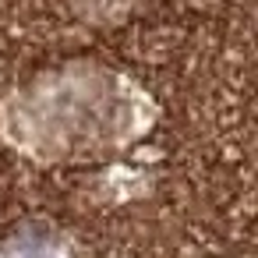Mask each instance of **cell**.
<instances>
[{
	"label": "cell",
	"instance_id": "1",
	"mask_svg": "<svg viewBox=\"0 0 258 258\" xmlns=\"http://www.w3.org/2000/svg\"><path fill=\"white\" fill-rule=\"evenodd\" d=\"M159 120L152 96L103 64H64L0 99V138L32 163L110 159Z\"/></svg>",
	"mask_w": 258,
	"mask_h": 258
},
{
	"label": "cell",
	"instance_id": "2",
	"mask_svg": "<svg viewBox=\"0 0 258 258\" xmlns=\"http://www.w3.org/2000/svg\"><path fill=\"white\" fill-rule=\"evenodd\" d=\"M0 258H75V251L64 237L39 226H25L0 240Z\"/></svg>",
	"mask_w": 258,
	"mask_h": 258
}]
</instances>
